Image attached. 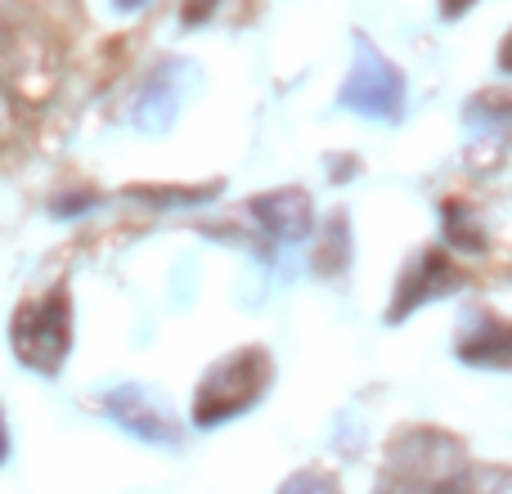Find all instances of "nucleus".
<instances>
[{"instance_id": "nucleus-3", "label": "nucleus", "mask_w": 512, "mask_h": 494, "mask_svg": "<svg viewBox=\"0 0 512 494\" xmlns=\"http://www.w3.org/2000/svg\"><path fill=\"white\" fill-rule=\"evenodd\" d=\"M5 450H9V441H5V418H0V463H5Z\"/></svg>"}, {"instance_id": "nucleus-2", "label": "nucleus", "mask_w": 512, "mask_h": 494, "mask_svg": "<svg viewBox=\"0 0 512 494\" xmlns=\"http://www.w3.org/2000/svg\"><path fill=\"white\" fill-rule=\"evenodd\" d=\"M27 310L36 315V328H27L14 319V337L36 333V346H27L23 360L32 364V369H59L63 351H68V306H63V297H50V301L27 306Z\"/></svg>"}, {"instance_id": "nucleus-4", "label": "nucleus", "mask_w": 512, "mask_h": 494, "mask_svg": "<svg viewBox=\"0 0 512 494\" xmlns=\"http://www.w3.org/2000/svg\"><path fill=\"white\" fill-rule=\"evenodd\" d=\"M122 5H140V0H122Z\"/></svg>"}, {"instance_id": "nucleus-1", "label": "nucleus", "mask_w": 512, "mask_h": 494, "mask_svg": "<svg viewBox=\"0 0 512 494\" xmlns=\"http://www.w3.org/2000/svg\"><path fill=\"white\" fill-rule=\"evenodd\" d=\"M342 104L360 108V113H369V117H396L400 104H405V81H400V72L391 68L382 54H373L369 45H360L355 68L342 86Z\"/></svg>"}]
</instances>
